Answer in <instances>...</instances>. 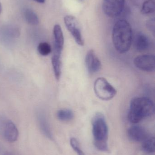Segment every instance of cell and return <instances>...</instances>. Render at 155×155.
Listing matches in <instances>:
<instances>
[{
	"label": "cell",
	"instance_id": "ac0fdd59",
	"mask_svg": "<svg viewBox=\"0 0 155 155\" xmlns=\"http://www.w3.org/2000/svg\"><path fill=\"white\" fill-rule=\"evenodd\" d=\"M57 117L62 121L67 122L71 121L73 118L74 113L70 109H61L57 112Z\"/></svg>",
	"mask_w": 155,
	"mask_h": 155
},
{
	"label": "cell",
	"instance_id": "ffe728a7",
	"mask_svg": "<svg viewBox=\"0 0 155 155\" xmlns=\"http://www.w3.org/2000/svg\"><path fill=\"white\" fill-rule=\"evenodd\" d=\"M37 51L41 55L46 56L49 55L52 51L51 45L46 42H41L38 45Z\"/></svg>",
	"mask_w": 155,
	"mask_h": 155
},
{
	"label": "cell",
	"instance_id": "5bb4252c",
	"mask_svg": "<svg viewBox=\"0 0 155 155\" xmlns=\"http://www.w3.org/2000/svg\"><path fill=\"white\" fill-rule=\"evenodd\" d=\"M61 57V56L53 54L52 58V64L55 76L57 80L60 78L62 73V62Z\"/></svg>",
	"mask_w": 155,
	"mask_h": 155
},
{
	"label": "cell",
	"instance_id": "7c38bea8",
	"mask_svg": "<svg viewBox=\"0 0 155 155\" xmlns=\"http://www.w3.org/2000/svg\"><path fill=\"white\" fill-rule=\"evenodd\" d=\"M151 46V41L148 36L143 32H139L136 35L134 40V46L136 50L139 52L147 51Z\"/></svg>",
	"mask_w": 155,
	"mask_h": 155
},
{
	"label": "cell",
	"instance_id": "7402d4cb",
	"mask_svg": "<svg viewBox=\"0 0 155 155\" xmlns=\"http://www.w3.org/2000/svg\"><path fill=\"white\" fill-rule=\"evenodd\" d=\"M155 25L154 18L148 20L147 22V29L153 32V34L155 33Z\"/></svg>",
	"mask_w": 155,
	"mask_h": 155
},
{
	"label": "cell",
	"instance_id": "7a4b0ae2",
	"mask_svg": "<svg viewBox=\"0 0 155 155\" xmlns=\"http://www.w3.org/2000/svg\"><path fill=\"white\" fill-rule=\"evenodd\" d=\"M154 110V104L151 99L147 97H135L130 103L128 120L133 124H137L151 116Z\"/></svg>",
	"mask_w": 155,
	"mask_h": 155
},
{
	"label": "cell",
	"instance_id": "3957f363",
	"mask_svg": "<svg viewBox=\"0 0 155 155\" xmlns=\"http://www.w3.org/2000/svg\"><path fill=\"white\" fill-rule=\"evenodd\" d=\"M92 128L95 146L99 151L109 152L107 144L108 127L103 114L97 113L94 115L92 119Z\"/></svg>",
	"mask_w": 155,
	"mask_h": 155
},
{
	"label": "cell",
	"instance_id": "cb8c5ba5",
	"mask_svg": "<svg viewBox=\"0 0 155 155\" xmlns=\"http://www.w3.org/2000/svg\"><path fill=\"white\" fill-rule=\"evenodd\" d=\"M4 155H13L11 153H9V152H7V153H5L4 154Z\"/></svg>",
	"mask_w": 155,
	"mask_h": 155
},
{
	"label": "cell",
	"instance_id": "8fae6325",
	"mask_svg": "<svg viewBox=\"0 0 155 155\" xmlns=\"http://www.w3.org/2000/svg\"><path fill=\"white\" fill-rule=\"evenodd\" d=\"M127 135L131 141L135 142H143L148 137L145 129L139 126H133L130 127L127 131Z\"/></svg>",
	"mask_w": 155,
	"mask_h": 155
},
{
	"label": "cell",
	"instance_id": "d4e9b609",
	"mask_svg": "<svg viewBox=\"0 0 155 155\" xmlns=\"http://www.w3.org/2000/svg\"><path fill=\"white\" fill-rule=\"evenodd\" d=\"M2 12V5H1V3H0V14Z\"/></svg>",
	"mask_w": 155,
	"mask_h": 155
},
{
	"label": "cell",
	"instance_id": "4fadbf2b",
	"mask_svg": "<svg viewBox=\"0 0 155 155\" xmlns=\"http://www.w3.org/2000/svg\"><path fill=\"white\" fill-rule=\"evenodd\" d=\"M37 119L41 131L48 138L52 139V131L45 115L42 112H40L37 115Z\"/></svg>",
	"mask_w": 155,
	"mask_h": 155
},
{
	"label": "cell",
	"instance_id": "d6986e66",
	"mask_svg": "<svg viewBox=\"0 0 155 155\" xmlns=\"http://www.w3.org/2000/svg\"><path fill=\"white\" fill-rule=\"evenodd\" d=\"M155 5L154 0H146L143 3L141 13L143 15H148L154 12Z\"/></svg>",
	"mask_w": 155,
	"mask_h": 155
},
{
	"label": "cell",
	"instance_id": "277c9868",
	"mask_svg": "<svg viewBox=\"0 0 155 155\" xmlns=\"http://www.w3.org/2000/svg\"><path fill=\"white\" fill-rule=\"evenodd\" d=\"M94 90L96 96L101 100L108 101L116 95L117 91L104 78L99 77L95 81Z\"/></svg>",
	"mask_w": 155,
	"mask_h": 155
},
{
	"label": "cell",
	"instance_id": "44dd1931",
	"mask_svg": "<svg viewBox=\"0 0 155 155\" xmlns=\"http://www.w3.org/2000/svg\"><path fill=\"white\" fill-rule=\"evenodd\" d=\"M70 144L71 146L72 147L73 149L74 150L75 152L77 153L78 155H85L84 153H83L80 145L78 141L76 138L74 137H72L70 139Z\"/></svg>",
	"mask_w": 155,
	"mask_h": 155
},
{
	"label": "cell",
	"instance_id": "30bf717a",
	"mask_svg": "<svg viewBox=\"0 0 155 155\" xmlns=\"http://www.w3.org/2000/svg\"><path fill=\"white\" fill-rule=\"evenodd\" d=\"M54 55L61 56L63 49L64 39L62 28L59 25H56L53 28Z\"/></svg>",
	"mask_w": 155,
	"mask_h": 155
},
{
	"label": "cell",
	"instance_id": "2e32d148",
	"mask_svg": "<svg viewBox=\"0 0 155 155\" xmlns=\"http://www.w3.org/2000/svg\"><path fill=\"white\" fill-rule=\"evenodd\" d=\"M19 32L16 28H10L6 29L3 33V39L6 43L11 42L19 36Z\"/></svg>",
	"mask_w": 155,
	"mask_h": 155
},
{
	"label": "cell",
	"instance_id": "ba28073f",
	"mask_svg": "<svg viewBox=\"0 0 155 155\" xmlns=\"http://www.w3.org/2000/svg\"><path fill=\"white\" fill-rule=\"evenodd\" d=\"M134 64L136 68L141 71L152 72L155 71L154 55L152 54L139 55L135 58Z\"/></svg>",
	"mask_w": 155,
	"mask_h": 155
},
{
	"label": "cell",
	"instance_id": "5b68a950",
	"mask_svg": "<svg viewBox=\"0 0 155 155\" xmlns=\"http://www.w3.org/2000/svg\"><path fill=\"white\" fill-rule=\"evenodd\" d=\"M0 131L7 142H15L18 137V131L13 123L3 117L0 118Z\"/></svg>",
	"mask_w": 155,
	"mask_h": 155
},
{
	"label": "cell",
	"instance_id": "8992f818",
	"mask_svg": "<svg viewBox=\"0 0 155 155\" xmlns=\"http://www.w3.org/2000/svg\"><path fill=\"white\" fill-rule=\"evenodd\" d=\"M125 4V0H103V11L108 17L114 18L121 14Z\"/></svg>",
	"mask_w": 155,
	"mask_h": 155
},
{
	"label": "cell",
	"instance_id": "9a60e30c",
	"mask_svg": "<svg viewBox=\"0 0 155 155\" xmlns=\"http://www.w3.org/2000/svg\"><path fill=\"white\" fill-rule=\"evenodd\" d=\"M24 16L27 23L31 25H37L39 23V19L36 14L30 9H25Z\"/></svg>",
	"mask_w": 155,
	"mask_h": 155
},
{
	"label": "cell",
	"instance_id": "e0dca14e",
	"mask_svg": "<svg viewBox=\"0 0 155 155\" xmlns=\"http://www.w3.org/2000/svg\"><path fill=\"white\" fill-rule=\"evenodd\" d=\"M142 149L146 153H152L155 152V138L153 137H147L143 142Z\"/></svg>",
	"mask_w": 155,
	"mask_h": 155
},
{
	"label": "cell",
	"instance_id": "9c48e42d",
	"mask_svg": "<svg viewBox=\"0 0 155 155\" xmlns=\"http://www.w3.org/2000/svg\"><path fill=\"white\" fill-rule=\"evenodd\" d=\"M86 66L89 74L97 72L101 68V62L93 50H89L85 57Z\"/></svg>",
	"mask_w": 155,
	"mask_h": 155
},
{
	"label": "cell",
	"instance_id": "603a6c76",
	"mask_svg": "<svg viewBox=\"0 0 155 155\" xmlns=\"http://www.w3.org/2000/svg\"><path fill=\"white\" fill-rule=\"evenodd\" d=\"M37 2L40 3H43L45 2V0H33Z\"/></svg>",
	"mask_w": 155,
	"mask_h": 155
},
{
	"label": "cell",
	"instance_id": "6da1fadb",
	"mask_svg": "<svg viewBox=\"0 0 155 155\" xmlns=\"http://www.w3.org/2000/svg\"><path fill=\"white\" fill-rule=\"evenodd\" d=\"M113 41L116 50L120 53H125L129 51L133 41V31L127 21L120 20L115 24Z\"/></svg>",
	"mask_w": 155,
	"mask_h": 155
},
{
	"label": "cell",
	"instance_id": "52a82bcc",
	"mask_svg": "<svg viewBox=\"0 0 155 155\" xmlns=\"http://www.w3.org/2000/svg\"><path fill=\"white\" fill-rule=\"evenodd\" d=\"M64 21L67 30L71 33L76 43L80 46H83L84 41L76 18L72 15H67L64 18Z\"/></svg>",
	"mask_w": 155,
	"mask_h": 155
}]
</instances>
